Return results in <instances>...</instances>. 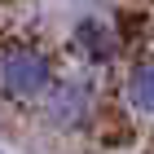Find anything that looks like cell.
Here are the masks:
<instances>
[{"mask_svg":"<svg viewBox=\"0 0 154 154\" xmlns=\"http://www.w3.org/2000/svg\"><path fill=\"white\" fill-rule=\"evenodd\" d=\"M53 84V62L48 53L31 44H13L0 53V93L5 97H40Z\"/></svg>","mask_w":154,"mask_h":154,"instance_id":"obj_1","label":"cell"},{"mask_svg":"<svg viewBox=\"0 0 154 154\" xmlns=\"http://www.w3.org/2000/svg\"><path fill=\"white\" fill-rule=\"evenodd\" d=\"M44 93H48V101H44L48 123H57V128H84L88 123V115H93V88L84 79L48 84Z\"/></svg>","mask_w":154,"mask_h":154,"instance_id":"obj_2","label":"cell"},{"mask_svg":"<svg viewBox=\"0 0 154 154\" xmlns=\"http://www.w3.org/2000/svg\"><path fill=\"white\" fill-rule=\"evenodd\" d=\"M75 48H79L88 62H97V66L115 62V53H119L115 26H110L106 18H79V22H75Z\"/></svg>","mask_w":154,"mask_h":154,"instance_id":"obj_3","label":"cell"},{"mask_svg":"<svg viewBox=\"0 0 154 154\" xmlns=\"http://www.w3.org/2000/svg\"><path fill=\"white\" fill-rule=\"evenodd\" d=\"M128 106L141 110V115H154V62L132 66V75H128Z\"/></svg>","mask_w":154,"mask_h":154,"instance_id":"obj_4","label":"cell"}]
</instances>
